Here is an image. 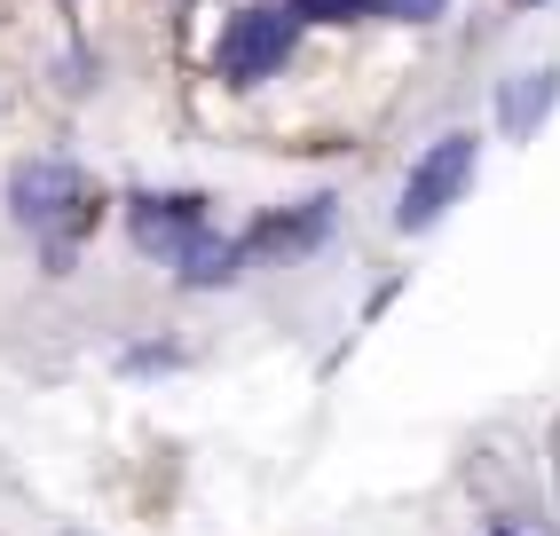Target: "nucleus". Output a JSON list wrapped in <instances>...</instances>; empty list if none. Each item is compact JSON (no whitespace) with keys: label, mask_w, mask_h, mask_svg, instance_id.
Instances as JSON below:
<instances>
[{"label":"nucleus","mask_w":560,"mask_h":536,"mask_svg":"<svg viewBox=\"0 0 560 536\" xmlns=\"http://www.w3.org/2000/svg\"><path fill=\"white\" fill-rule=\"evenodd\" d=\"M301 24H363L371 16V0H284Z\"/></svg>","instance_id":"7"},{"label":"nucleus","mask_w":560,"mask_h":536,"mask_svg":"<svg viewBox=\"0 0 560 536\" xmlns=\"http://www.w3.org/2000/svg\"><path fill=\"white\" fill-rule=\"evenodd\" d=\"M331 229V198H308L301 213H269V221H253L245 237H237V253L245 260H277V253H308L316 237Z\"/></svg>","instance_id":"5"},{"label":"nucleus","mask_w":560,"mask_h":536,"mask_svg":"<svg viewBox=\"0 0 560 536\" xmlns=\"http://www.w3.org/2000/svg\"><path fill=\"white\" fill-rule=\"evenodd\" d=\"M371 16H387V24H434L442 0H371Z\"/></svg>","instance_id":"8"},{"label":"nucleus","mask_w":560,"mask_h":536,"mask_svg":"<svg viewBox=\"0 0 560 536\" xmlns=\"http://www.w3.org/2000/svg\"><path fill=\"white\" fill-rule=\"evenodd\" d=\"M9 213L32 229V237H48L56 253H71L80 237H95L103 189H95L80 166H63V159H24V166L9 174Z\"/></svg>","instance_id":"1"},{"label":"nucleus","mask_w":560,"mask_h":536,"mask_svg":"<svg viewBox=\"0 0 560 536\" xmlns=\"http://www.w3.org/2000/svg\"><path fill=\"white\" fill-rule=\"evenodd\" d=\"M127 237H135V253L182 268V253L213 237V198L206 189H142V198H127Z\"/></svg>","instance_id":"4"},{"label":"nucleus","mask_w":560,"mask_h":536,"mask_svg":"<svg viewBox=\"0 0 560 536\" xmlns=\"http://www.w3.org/2000/svg\"><path fill=\"white\" fill-rule=\"evenodd\" d=\"M552 103H560V71H513L505 80V135H529Z\"/></svg>","instance_id":"6"},{"label":"nucleus","mask_w":560,"mask_h":536,"mask_svg":"<svg viewBox=\"0 0 560 536\" xmlns=\"http://www.w3.org/2000/svg\"><path fill=\"white\" fill-rule=\"evenodd\" d=\"M292 48H301V16H292L284 0H253V9H237L230 24H221L213 71L230 88H260V80H277V71L292 63Z\"/></svg>","instance_id":"2"},{"label":"nucleus","mask_w":560,"mask_h":536,"mask_svg":"<svg viewBox=\"0 0 560 536\" xmlns=\"http://www.w3.org/2000/svg\"><path fill=\"white\" fill-rule=\"evenodd\" d=\"M474 174H481V135H442V142H427L419 159H410V174H402V198H395V229H434L442 213H451L466 189H474Z\"/></svg>","instance_id":"3"},{"label":"nucleus","mask_w":560,"mask_h":536,"mask_svg":"<svg viewBox=\"0 0 560 536\" xmlns=\"http://www.w3.org/2000/svg\"><path fill=\"white\" fill-rule=\"evenodd\" d=\"M513 9H537V0H513Z\"/></svg>","instance_id":"9"}]
</instances>
